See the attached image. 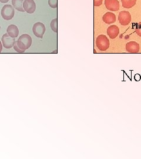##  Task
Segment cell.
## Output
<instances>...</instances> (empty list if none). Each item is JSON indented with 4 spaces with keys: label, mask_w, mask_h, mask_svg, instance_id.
<instances>
[{
    "label": "cell",
    "mask_w": 141,
    "mask_h": 159,
    "mask_svg": "<svg viewBox=\"0 0 141 159\" xmlns=\"http://www.w3.org/2000/svg\"><path fill=\"white\" fill-rule=\"evenodd\" d=\"M32 38L27 34L21 35L17 41V46L22 50L25 51L31 47L32 44Z\"/></svg>",
    "instance_id": "6da1fadb"
},
{
    "label": "cell",
    "mask_w": 141,
    "mask_h": 159,
    "mask_svg": "<svg viewBox=\"0 0 141 159\" xmlns=\"http://www.w3.org/2000/svg\"><path fill=\"white\" fill-rule=\"evenodd\" d=\"M15 15V10L13 6L6 4L1 9V16L5 20H11Z\"/></svg>",
    "instance_id": "7a4b0ae2"
},
{
    "label": "cell",
    "mask_w": 141,
    "mask_h": 159,
    "mask_svg": "<svg viewBox=\"0 0 141 159\" xmlns=\"http://www.w3.org/2000/svg\"><path fill=\"white\" fill-rule=\"evenodd\" d=\"M109 40L105 35H100L96 38V47L99 50H107L109 47Z\"/></svg>",
    "instance_id": "3957f363"
},
{
    "label": "cell",
    "mask_w": 141,
    "mask_h": 159,
    "mask_svg": "<svg viewBox=\"0 0 141 159\" xmlns=\"http://www.w3.org/2000/svg\"><path fill=\"white\" fill-rule=\"evenodd\" d=\"M33 32L37 37L42 39L45 34V27L44 24L41 22L35 23L33 27Z\"/></svg>",
    "instance_id": "277c9868"
},
{
    "label": "cell",
    "mask_w": 141,
    "mask_h": 159,
    "mask_svg": "<svg viewBox=\"0 0 141 159\" xmlns=\"http://www.w3.org/2000/svg\"><path fill=\"white\" fill-rule=\"evenodd\" d=\"M15 38H12L7 33L4 34L2 37V46L7 49L13 47L15 43Z\"/></svg>",
    "instance_id": "5b68a950"
},
{
    "label": "cell",
    "mask_w": 141,
    "mask_h": 159,
    "mask_svg": "<svg viewBox=\"0 0 141 159\" xmlns=\"http://www.w3.org/2000/svg\"><path fill=\"white\" fill-rule=\"evenodd\" d=\"M119 21L122 25H127L131 21V15L126 11H122L119 14Z\"/></svg>",
    "instance_id": "8992f818"
},
{
    "label": "cell",
    "mask_w": 141,
    "mask_h": 159,
    "mask_svg": "<svg viewBox=\"0 0 141 159\" xmlns=\"http://www.w3.org/2000/svg\"><path fill=\"white\" fill-rule=\"evenodd\" d=\"M23 8L28 14H33L36 10V4L34 0H24Z\"/></svg>",
    "instance_id": "52a82bcc"
},
{
    "label": "cell",
    "mask_w": 141,
    "mask_h": 159,
    "mask_svg": "<svg viewBox=\"0 0 141 159\" xmlns=\"http://www.w3.org/2000/svg\"><path fill=\"white\" fill-rule=\"evenodd\" d=\"M105 6L107 9L112 11L119 10V2L118 0H105Z\"/></svg>",
    "instance_id": "ba28073f"
},
{
    "label": "cell",
    "mask_w": 141,
    "mask_h": 159,
    "mask_svg": "<svg viewBox=\"0 0 141 159\" xmlns=\"http://www.w3.org/2000/svg\"><path fill=\"white\" fill-rule=\"evenodd\" d=\"M139 45L135 41H130L126 44V51L130 53H137L139 51Z\"/></svg>",
    "instance_id": "9c48e42d"
},
{
    "label": "cell",
    "mask_w": 141,
    "mask_h": 159,
    "mask_svg": "<svg viewBox=\"0 0 141 159\" xmlns=\"http://www.w3.org/2000/svg\"><path fill=\"white\" fill-rule=\"evenodd\" d=\"M119 33V29L118 27L115 25H111L108 28L107 34L108 36L112 39H115L118 35Z\"/></svg>",
    "instance_id": "30bf717a"
},
{
    "label": "cell",
    "mask_w": 141,
    "mask_h": 159,
    "mask_svg": "<svg viewBox=\"0 0 141 159\" xmlns=\"http://www.w3.org/2000/svg\"><path fill=\"white\" fill-rule=\"evenodd\" d=\"M7 33L12 38H17L19 35V30L15 25L11 24L7 29Z\"/></svg>",
    "instance_id": "8fae6325"
},
{
    "label": "cell",
    "mask_w": 141,
    "mask_h": 159,
    "mask_svg": "<svg viewBox=\"0 0 141 159\" xmlns=\"http://www.w3.org/2000/svg\"><path fill=\"white\" fill-rule=\"evenodd\" d=\"M102 20L104 22L108 24H113L116 21V16L112 12H108L104 15Z\"/></svg>",
    "instance_id": "7c38bea8"
},
{
    "label": "cell",
    "mask_w": 141,
    "mask_h": 159,
    "mask_svg": "<svg viewBox=\"0 0 141 159\" xmlns=\"http://www.w3.org/2000/svg\"><path fill=\"white\" fill-rule=\"evenodd\" d=\"M24 0H12V5L13 7L20 12H25L23 8Z\"/></svg>",
    "instance_id": "4fadbf2b"
},
{
    "label": "cell",
    "mask_w": 141,
    "mask_h": 159,
    "mask_svg": "<svg viewBox=\"0 0 141 159\" xmlns=\"http://www.w3.org/2000/svg\"><path fill=\"white\" fill-rule=\"evenodd\" d=\"M122 5L125 8H130L135 6L136 0H121Z\"/></svg>",
    "instance_id": "5bb4252c"
},
{
    "label": "cell",
    "mask_w": 141,
    "mask_h": 159,
    "mask_svg": "<svg viewBox=\"0 0 141 159\" xmlns=\"http://www.w3.org/2000/svg\"><path fill=\"white\" fill-rule=\"evenodd\" d=\"M57 23H58V20H57V18H55V19H54V20H52L51 21V24H50V26H51L52 30L54 32L56 33H57V32H58Z\"/></svg>",
    "instance_id": "9a60e30c"
},
{
    "label": "cell",
    "mask_w": 141,
    "mask_h": 159,
    "mask_svg": "<svg viewBox=\"0 0 141 159\" xmlns=\"http://www.w3.org/2000/svg\"><path fill=\"white\" fill-rule=\"evenodd\" d=\"M48 5L52 8H57L58 0H48Z\"/></svg>",
    "instance_id": "2e32d148"
},
{
    "label": "cell",
    "mask_w": 141,
    "mask_h": 159,
    "mask_svg": "<svg viewBox=\"0 0 141 159\" xmlns=\"http://www.w3.org/2000/svg\"><path fill=\"white\" fill-rule=\"evenodd\" d=\"M136 33L141 37V22L138 23L136 27Z\"/></svg>",
    "instance_id": "e0dca14e"
},
{
    "label": "cell",
    "mask_w": 141,
    "mask_h": 159,
    "mask_svg": "<svg viewBox=\"0 0 141 159\" xmlns=\"http://www.w3.org/2000/svg\"><path fill=\"white\" fill-rule=\"evenodd\" d=\"M14 49L15 50V51H17V52H19V53H23V52H24L25 51L24 50H21L18 46H17V41H15V44H14Z\"/></svg>",
    "instance_id": "ac0fdd59"
},
{
    "label": "cell",
    "mask_w": 141,
    "mask_h": 159,
    "mask_svg": "<svg viewBox=\"0 0 141 159\" xmlns=\"http://www.w3.org/2000/svg\"><path fill=\"white\" fill-rule=\"evenodd\" d=\"M103 0H94V5L95 7L101 6Z\"/></svg>",
    "instance_id": "d6986e66"
},
{
    "label": "cell",
    "mask_w": 141,
    "mask_h": 159,
    "mask_svg": "<svg viewBox=\"0 0 141 159\" xmlns=\"http://www.w3.org/2000/svg\"><path fill=\"white\" fill-rule=\"evenodd\" d=\"M9 1V0H0V2L1 3H7Z\"/></svg>",
    "instance_id": "ffe728a7"
},
{
    "label": "cell",
    "mask_w": 141,
    "mask_h": 159,
    "mask_svg": "<svg viewBox=\"0 0 141 159\" xmlns=\"http://www.w3.org/2000/svg\"><path fill=\"white\" fill-rule=\"evenodd\" d=\"M2 50V43L0 41V53L1 52Z\"/></svg>",
    "instance_id": "44dd1931"
}]
</instances>
